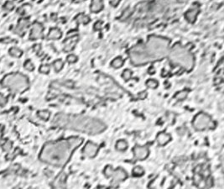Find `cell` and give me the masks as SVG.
Masks as SVG:
<instances>
[{
    "instance_id": "1",
    "label": "cell",
    "mask_w": 224,
    "mask_h": 189,
    "mask_svg": "<svg viewBox=\"0 0 224 189\" xmlns=\"http://www.w3.org/2000/svg\"><path fill=\"white\" fill-rule=\"evenodd\" d=\"M82 143V139L79 137L50 142L45 145L39 158L44 162L56 166H63L68 162L72 154Z\"/></svg>"
},
{
    "instance_id": "2",
    "label": "cell",
    "mask_w": 224,
    "mask_h": 189,
    "mask_svg": "<svg viewBox=\"0 0 224 189\" xmlns=\"http://www.w3.org/2000/svg\"><path fill=\"white\" fill-rule=\"evenodd\" d=\"M170 41L168 40L151 36L145 45H138L129 51V57L135 65H143L149 61L161 59L167 54Z\"/></svg>"
},
{
    "instance_id": "3",
    "label": "cell",
    "mask_w": 224,
    "mask_h": 189,
    "mask_svg": "<svg viewBox=\"0 0 224 189\" xmlns=\"http://www.w3.org/2000/svg\"><path fill=\"white\" fill-rule=\"evenodd\" d=\"M53 124L65 129H74L89 135H96L102 132L106 126L102 122L93 118L81 115H67L59 114L54 118Z\"/></svg>"
},
{
    "instance_id": "4",
    "label": "cell",
    "mask_w": 224,
    "mask_h": 189,
    "mask_svg": "<svg viewBox=\"0 0 224 189\" xmlns=\"http://www.w3.org/2000/svg\"><path fill=\"white\" fill-rule=\"evenodd\" d=\"M170 59L172 62L180 65L188 70L191 69L194 64V58L191 52L179 45H176L172 48L170 54Z\"/></svg>"
},
{
    "instance_id": "5",
    "label": "cell",
    "mask_w": 224,
    "mask_h": 189,
    "mask_svg": "<svg viewBox=\"0 0 224 189\" xmlns=\"http://www.w3.org/2000/svg\"><path fill=\"white\" fill-rule=\"evenodd\" d=\"M2 83L4 87H9L10 90L15 93H22L26 90L29 86L27 78L19 73L6 76L3 78Z\"/></svg>"
},
{
    "instance_id": "6",
    "label": "cell",
    "mask_w": 224,
    "mask_h": 189,
    "mask_svg": "<svg viewBox=\"0 0 224 189\" xmlns=\"http://www.w3.org/2000/svg\"><path fill=\"white\" fill-rule=\"evenodd\" d=\"M193 126L198 130H203L208 128H213L215 124L208 114L200 113L194 118Z\"/></svg>"
},
{
    "instance_id": "7",
    "label": "cell",
    "mask_w": 224,
    "mask_h": 189,
    "mask_svg": "<svg viewBox=\"0 0 224 189\" xmlns=\"http://www.w3.org/2000/svg\"><path fill=\"white\" fill-rule=\"evenodd\" d=\"M104 174L106 177H112L114 182H121L127 178V172L123 169L118 168L117 170H114L110 166H106L104 169Z\"/></svg>"
},
{
    "instance_id": "8",
    "label": "cell",
    "mask_w": 224,
    "mask_h": 189,
    "mask_svg": "<svg viewBox=\"0 0 224 189\" xmlns=\"http://www.w3.org/2000/svg\"><path fill=\"white\" fill-rule=\"evenodd\" d=\"M98 150V145L94 144L93 142H87L86 145L84 146L83 153L86 156L88 157H94L97 153Z\"/></svg>"
},
{
    "instance_id": "9",
    "label": "cell",
    "mask_w": 224,
    "mask_h": 189,
    "mask_svg": "<svg viewBox=\"0 0 224 189\" xmlns=\"http://www.w3.org/2000/svg\"><path fill=\"white\" fill-rule=\"evenodd\" d=\"M149 149L146 146H136L134 149L135 159L143 160L149 156Z\"/></svg>"
},
{
    "instance_id": "10",
    "label": "cell",
    "mask_w": 224,
    "mask_h": 189,
    "mask_svg": "<svg viewBox=\"0 0 224 189\" xmlns=\"http://www.w3.org/2000/svg\"><path fill=\"white\" fill-rule=\"evenodd\" d=\"M42 37H43V27L39 23L35 22L33 24V28H32V31H31V35H30V39L37 40L40 39Z\"/></svg>"
},
{
    "instance_id": "11",
    "label": "cell",
    "mask_w": 224,
    "mask_h": 189,
    "mask_svg": "<svg viewBox=\"0 0 224 189\" xmlns=\"http://www.w3.org/2000/svg\"><path fill=\"white\" fill-rule=\"evenodd\" d=\"M78 40V36H71L70 38L66 39L65 41H64V51L66 52H70L72 51L73 49H74L75 45L77 44Z\"/></svg>"
},
{
    "instance_id": "12",
    "label": "cell",
    "mask_w": 224,
    "mask_h": 189,
    "mask_svg": "<svg viewBox=\"0 0 224 189\" xmlns=\"http://www.w3.org/2000/svg\"><path fill=\"white\" fill-rule=\"evenodd\" d=\"M198 13H199V7L194 6L192 7L190 10H188L187 12L185 13V17L189 22L193 23V22H195V20H196V18H197Z\"/></svg>"
},
{
    "instance_id": "13",
    "label": "cell",
    "mask_w": 224,
    "mask_h": 189,
    "mask_svg": "<svg viewBox=\"0 0 224 189\" xmlns=\"http://www.w3.org/2000/svg\"><path fill=\"white\" fill-rule=\"evenodd\" d=\"M66 174L65 173H60L58 177H56V179L55 180V183L53 184L54 187L56 188H63V187H66Z\"/></svg>"
},
{
    "instance_id": "14",
    "label": "cell",
    "mask_w": 224,
    "mask_h": 189,
    "mask_svg": "<svg viewBox=\"0 0 224 189\" xmlns=\"http://www.w3.org/2000/svg\"><path fill=\"white\" fill-rule=\"evenodd\" d=\"M103 9L102 0H93L91 4V11L93 13H98Z\"/></svg>"
},
{
    "instance_id": "15",
    "label": "cell",
    "mask_w": 224,
    "mask_h": 189,
    "mask_svg": "<svg viewBox=\"0 0 224 189\" xmlns=\"http://www.w3.org/2000/svg\"><path fill=\"white\" fill-rule=\"evenodd\" d=\"M170 140H171L170 135H168V134H165V133H160V134L157 135V142H158L159 145H166Z\"/></svg>"
},
{
    "instance_id": "16",
    "label": "cell",
    "mask_w": 224,
    "mask_h": 189,
    "mask_svg": "<svg viewBox=\"0 0 224 189\" xmlns=\"http://www.w3.org/2000/svg\"><path fill=\"white\" fill-rule=\"evenodd\" d=\"M29 25V21L27 19H22V20L19 23L18 27L16 28V30H15L16 33L18 35H22L24 33V31L25 30V29L27 28V26Z\"/></svg>"
},
{
    "instance_id": "17",
    "label": "cell",
    "mask_w": 224,
    "mask_h": 189,
    "mask_svg": "<svg viewBox=\"0 0 224 189\" xmlns=\"http://www.w3.org/2000/svg\"><path fill=\"white\" fill-rule=\"evenodd\" d=\"M61 37V32L59 29L57 28H53L50 30L49 35H48V39L51 40H57L60 39Z\"/></svg>"
},
{
    "instance_id": "18",
    "label": "cell",
    "mask_w": 224,
    "mask_h": 189,
    "mask_svg": "<svg viewBox=\"0 0 224 189\" xmlns=\"http://www.w3.org/2000/svg\"><path fill=\"white\" fill-rule=\"evenodd\" d=\"M76 20L78 24H87L90 21V19L88 16L83 15V14H79V15L76 17Z\"/></svg>"
},
{
    "instance_id": "19",
    "label": "cell",
    "mask_w": 224,
    "mask_h": 189,
    "mask_svg": "<svg viewBox=\"0 0 224 189\" xmlns=\"http://www.w3.org/2000/svg\"><path fill=\"white\" fill-rule=\"evenodd\" d=\"M111 65H112V66L114 67V68H119V67H121V66L123 65V60H122L121 57H117V58H115V59L112 61Z\"/></svg>"
},
{
    "instance_id": "20",
    "label": "cell",
    "mask_w": 224,
    "mask_h": 189,
    "mask_svg": "<svg viewBox=\"0 0 224 189\" xmlns=\"http://www.w3.org/2000/svg\"><path fill=\"white\" fill-rule=\"evenodd\" d=\"M127 147H128V143L125 141H123V140H121V141H118L117 142L116 148L118 150H126Z\"/></svg>"
},
{
    "instance_id": "21",
    "label": "cell",
    "mask_w": 224,
    "mask_h": 189,
    "mask_svg": "<svg viewBox=\"0 0 224 189\" xmlns=\"http://www.w3.org/2000/svg\"><path fill=\"white\" fill-rule=\"evenodd\" d=\"M188 93H189V90L187 89H185V90H182L179 92V93H176V95L175 96V98L178 100H183V99H185L187 95H188Z\"/></svg>"
},
{
    "instance_id": "22",
    "label": "cell",
    "mask_w": 224,
    "mask_h": 189,
    "mask_svg": "<svg viewBox=\"0 0 224 189\" xmlns=\"http://www.w3.org/2000/svg\"><path fill=\"white\" fill-rule=\"evenodd\" d=\"M144 173V170L141 166H135L133 169V175L134 176H138V177H140Z\"/></svg>"
},
{
    "instance_id": "23",
    "label": "cell",
    "mask_w": 224,
    "mask_h": 189,
    "mask_svg": "<svg viewBox=\"0 0 224 189\" xmlns=\"http://www.w3.org/2000/svg\"><path fill=\"white\" fill-rule=\"evenodd\" d=\"M9 53H10V55L13 56V57H19L21 55H22V51L19 50V48H17V47H14V48L9 50Z\"/></svg>"
},
{
    "instance_id": "24",
    "label": "cell",
    "mask_w": 224,
    "mask_h": 189,
    "mask_svg": "<svg viewBox=\"0 0 224 189\" xmlns=\"http://www.w3.org/2000/svg\"><path fill=\"white\" fill-rule=\"evenodd\" d=\"M38 115L42 120H47L50 118V112L47 110H41V111L38 112Z\"/></svg>"
},
{
    "instance_id": "25",
    "label": "cell",
    "mask_w": 224,
    "mask_h": 189,
    "mask_svg": "<svg viewBox=\"0 0 224 189\" xmlns=\"http://www.w3.org/2000/svg\"><path fill=\"white\" fill-rule=\"evenodd\" d=\"M146 86L148 87H150V88H156L158 87V82H156L154 79H150V80L147 81Z\"/></svg>"
},
{
    "instance_id": "26",
    "label": "cell",
    "mask_w": 224,
    "mask_h": 189,
    "mask_svg": "<svg viewBox=\"0 0 224 189\" xmlns=\"http://www.w3.org/2000/svg\"><path fill=\"white\" fill-rule=\"evenodd\" d=\"M63 62L61 60H57L56 61L54 62V66H55V70L56 71V72H60V70L62 69L63 67Z\"/></svg>"
},
{
    "instance_id": "27",
    "label": "cell",
    "mask_w": 224,
    "mask_h": 189,
    "mask_svg": "<svg viewBox=\"0 0 224 189\" xmlns=\"http://www.w3.org/2000/svg\"><path fill=\"white\" fill-rule=\"evenodd\" d=\"M132 76V71L129 69H126L124 72H122V78H124V80L128 81L129 78H131Z\"/></svg>"
},
{
    "instance_id": "28",
    "label": "cell",
    "mask_w": 224,
    "mask_h": 189,
    "mask_svg": "<svg viewBox=\"0 0 224 189\" xmlns=\"http://www.w3.org/2000/svg\"><path fill=\"white\" fill-rule=\"evenodd\" d=\"M24 67H25V69L28 70V71H33L34 70V65L33 63L31 62L30 61H27L25 64H24Z\"/></svg>"
},
{
    "instance_id": "29",
    "label": "cell",
    "mask_w": 224,
    "mask_h": 189,
    "mask_svg": "<svg viewBox=\"0 0 224 189\" xmlns=\"http://www.w3.org/2000/svg\"><path fill=\"white\" fill-rule=\"evenodd\" d=\"M39 72H41V73H48V72H50V66H48V65H42L40 66V68H39Z\"/></svg>"
},
{
    "instance_id": "30",
    "label": "cell",
    "mask_w": 224,
    "mask_h": 189,
    "mask_svg": "<svg viewBox=\"0 0 224 189\" xmlns=\"http://www.w3.org/2000/svg\"><path fill=\"white\" fill-rule=\"evenodd\" d=\"M129 15H130V9H127L123 13V15L120 17V19H126L129 18Z\"/></svg>"
},
{
    "instance_id": "31",
    "label": "cell",
    "mask_w": 224,
    "mask_h": 189,
    "mask_svg": "<svg viewBox=\"0 0 224 189\" xmlns=\"http://www.w3.org/2000/svg\"><path fill=\"white\" fill-rule=\"evenodd\" d=\"M67 61L70 63H74L77 61V57H76L75 55H70L67 57Z\"/></svg>"
},
{
    "instance_id": "32",
    "label": "cell",
    "mask_w": 224,
    "mask_h": 189,
    "mask_svg": "<svg viewBox=\"0 0 224 189\" xmlns=\"http://www.w3.org/2000/svg\"><path fill=\"white\" fill-rule=\"evenodd\" d=\"M11 147H12V143L10 141H7L6 143L3 145V150H6V151H9L10 149H11Z\"/></svg>"
},
{
    "instance_id": "33",
    "label": "cell",
    "mask_w": 224,
    "mask_h": 189,
    "mask_svg": "<svg viewBox=\"0 0 224 189\" xmlns=\"http://www.w3.org/2000/svg\"><path fill=\"white\" fill-rule=\"evenodd\" d=\"M102 21H98V22H97L94 25V30H100L102 29Z\"/></svg>"
},
{
    "instance_id": "34",
    "label": "cell",
    "mask_w": 224,
    "mask_h": 189,
    "mask_svg": "<svg viewBox=\"0 0 224 189\" xmlns=\"http://www.w3.org/2000/svg\"><path fill=\"white\" fill-rule=\"evenodd\" d=\"M14 8V3L12 2H8V3L5 4V9L7 10H11V9Z\"/></svg>"
},
{
    "instance_id": "35",
    "label": "cell",
    "mask_w": 224,
    "mask_h": 189,
    "mask_svg": "<svg viewBox=\"0 0 224 189\" xmlns=\"http://www.w3.org/2000/svg\"><path fill=\"white\" fill-rule=\"evenodd\" d=\"M6 103H7V99L3 96H2V95H0V105H1V106H4Z\"/></svg>"
},
{
    "instance_id": "36",
    "label": "cell",
    "mask_w": 224,
    "mask_h": 189,
    "mask_svg": "<svg viewBox=\"0 0 224 189\" xmlns=\"http://www.w3.org/2000/svg\"><path fill=\"white\" fill-rule=\"evenodd\" d=\"M120 0H112L111 1V4L113 5L114 7H116L118 3H119Z\"/></svg>"
},
{
    "instance_id": "37",
    "label": "cell",
    "mask_w": 224,
    "mask_h": 189,
    "mask_svg": "<svg viewBox=\"0 0 224 189\" xmlns=\"http://www.w3.org/2000/svg\"><path fill=\"white\" fill-rule=\"evenodd\" d=\"M83 1H85V0H74V3H81Z\"/></svg>"
},
{
    "instance_id": "38",
    "label": "cell",
    "mask_w": 224,
    "mask_h": 189,
    "mask_svg": "<svg viewBox=\"0 0 224 189\" xmlns=\"http://www.w3.org/2000/svg\"><path fill=\"white\" fill-rule=\"evenodd\" d=\"M1 135H2V129H0V138H1Z\"/></svg>"
}]
</instances>
